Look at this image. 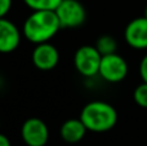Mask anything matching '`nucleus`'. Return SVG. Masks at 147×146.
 <instances>
[{"mask_svg":"<svg viewBox=\"0 0 147 146\" xmlns=\"http://www.w3.org/2000/svg\"><path fill=\"white\" fill-rule=\"evenodd\" d=\"M61 28L54 10H32L23 22L22 34L30 43L36 45L49 41Z\"/></svg>","mask_w":147,"mask_h":146,"instance_id":"nucleus-1","label":"nucleus"},{"mask_svg":"<svg viewBox=\"0 0 147 146\" xmlns=\"http://www.w3.org/2000/svg\"><path fill=\"white\" fill-rule=\"evenodd\" d=\"M79 118L85 124L86 129L94 133L109 132L117 123V111L111 103L105 101H92L83 109Z\"/></svg>","mask_w":147,"mask_h":146,"instance_id":"nucleus-2","label":"nucleus"},{"mask_svg":"<svg viewBox=\"0 0 147 146\" xmlns=\"http://www.w3.org/2000/svg\"><path fill=\"white\" fill-rule=\"evenodd\" d=\"M102 54L96 45H83L74 54V66L83 78H94L98 75Z\"/></svg>","mask_w":147,"mask_h":146,"instance_id":"nucleus-3","label":"nucleus"},{"mask_svg":"<svg viewBox=\"0 0 147 146\" xmlns=\"http://www.w3.org/2000/svg\"><path fill=\"white\" fill-rule=\"evenodd\" d=\"M54 12L62 28H76L86 20L85 7L79 0H62Z\"/></svg>","mask_w":147,"mask_h":146,"instance_id":"nucleus-4","label":"nucleus"},{"mask_svg":"<svg viewBox=\"0 0 147 146\" xmlns=\"http://www.w3.org/2000/svg\"><path fill=\"white\" fill-rule=\"evenodd\" d=\"M129 66L119 53L102 56L98 75L107 83H120L127 78Z\"/></svg>","mask_w":147,"mask_h":146,"instance_id":"nucleus-5","label":"nucleus"},{"mask_svg":"<svg viewBox=\"0 0 147 146\" xmlns=\"http://www.w3.org/2000/svg\"><path fill=\"white\" fill-rule=\"evenodd\" d=\"M21 137L27 146H45L49 140V129L39 118H28L21 127Z\"/></svg>","mask_w":147,"mask_h":146,"instance_id":"nucleus-6","label":"nucleus"},{"mask_svg":"<svg viewBox=\"0 0 147 146\" xmlns=\"http://www.w3.org/2000/svg\"><path fill=\"white\" fill-rule=\"evenodd\" d=\"M32 64L36 69L41 71H49L53 70L59 62V52L52 43L36 44L31 54Z\"/></svg>","mask_w":147,"mask_h":146,"instance_id":"nucleus-7","label":"nucleus"},{"mask_svg":"<svg viewBox=\"0 0 147 146\" xmlns=\"http://www.w3.org/2000/svg\"><path fill=\"white\" fill-rule=\"evenodd\" d=\"M124 39L129 47L138 51L147 49V18L145 16L132 20L124 30Z\"/></svg>","mask_w":147,"mask_h":146,"instance_id":"nucleus-8","label":"nucleus"},{"mask_svg":"<svg viewBox=\"0 0 147 146\" xmlns=\"http://www.w3.org/2000/svg\"><path fill=\"white\" fill-rule=\"evenodd\" d=\"M21 43V32L18 27L7 18H0V51L12 53Z\"/></svg>","mask_w":147,"mask_h":146,"instance_id":"nucleus-9","label":"nucleus"},{"mask_svg":"<svg viewBox=\"0 0 147 146\" xmlns=\"http://www.w3.org/2000/svg\"><path fill=\"white\" fill-rule=\"evenodd\" d=\"M88 132L85 124L83 123L80 118L78 119H69L61 126L59 135L62 140L67 144H78L85 137V133Z\"/></svg>","mask_w":147,"mask_h":146,"instance_id":"nucleus-10","label":"nucleus"},{"mask_svg":"<svg viewBox=\"0 0 147 146\" xmlns=\"http://www.w3.org/2000/svg\"><path fill=\"white\" fill-rule=\"evenodd\" d=\"M96 48L98 49V52L102 56L106 54H112L116 53L117 51V43L112 36L110 35H102L97 39L96 41Z\"/></svg>","mask_w":147,"mask_h":146,"instance_id":"nucleus-11","label":"nucleus"},{"mask_svg":"<svg viewBox=\"0 0 147 146\" xmlns=\"http://www.w3.org/2000/svg\"><path fill=\"white\" fill-rule=\"evenodd\" d=\"M62 0H23L31 10H54Z\"/></svg>","mask_w":147,"mask_h":146,"instance_id":"nucleus-12","label":"nucleus"},{"mask_svg":"<svg viewBox=\"0 0 147 146\" xmlns=\"http://www.w3.org/2000/svg\"><path fill=\"white\" fill-rule=\"evenodd\" d=\"M133 100L140 107L147 109V83L142 82L133 92Z\"/></svg>","mask_w":147,"mask_h":146,"instance_id":"nucleus-13","label":"nucleus"},{"mask_svg":"<svg viewBox=\"0 0 147 146\" xmlns=\"http://www.w3.org/2000/svg\"><path fill=\"white\" fill-rule=\"evenodd\" d=\"M138 72H140V76L142 79V82L147 83V54L142 57L140 62V67H138Z\"/></svg>","mask_w":147,"mask_h":146,"instance_id":"nucleus-14","label":"nucleus"},{"mask_svg":"<svg viewBox=\"0 0 147 146\" xmlns=\"http://www.w3.org/2000/svg\"><path fill=\"white\" fill-rule=\"evenodd\" d=\"M13 0H0V18H4L12 9Z\"/></svg>","mask_w":147,"mask_h":146,"instance_id":"nucleus-15","label":"nucleus"},{"mask_svg":"<svg viewBox=\"0 0 147 146\" xmlns=\"http://www.w3.org/2000/svg\"><path fill=\"white\" fill-rule=\"evenodd\" d=\"M0 146H12L9 139L5 135H0Z\"/></svg>","mask_w":147,"mask_h":146,"instance_id":"nucleus-16","label":"nucleus"},{"mask_svg":"<svg viewBox=\"0 0 147 146\" xmlns=\"http://www.w3.org/2000/svg\"><path fill=\"white\" fill-rule=\"evenodd\" d=\"M143 16L147 18V5H146V8H145V12H143Z\"/></svg>","mask_w":147,"mask_h":146,"instance_id":"nucleus-17","label":"nucleus"}]
</instances>
